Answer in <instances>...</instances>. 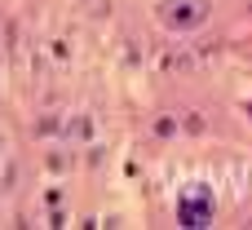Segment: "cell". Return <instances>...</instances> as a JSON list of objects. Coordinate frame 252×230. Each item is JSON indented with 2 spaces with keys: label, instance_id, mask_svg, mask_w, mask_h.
I'll list each match as a JSON object with an SVG mask.
<instances>
[{
  "label": "cell",
  "instance_id": "1",
  "mask_svg": "<svg viewBox=\"0 0 252 230\" xmlns=\"http://www.w3.org/2000/svg\"><path fill=\"white\" fill-rule=\"evenodd\" d=\"M155 18L168 31H195V27L208 22V0H159Z\"/></svg>",
  "mask_w": 252,
  "mask_h": 230
},
{
  "label": "cell",
  "instance_id": "2",
  "mask_svg": "<svg viewBox=\"0 0 252 230\" xmlns=\"http://www.w3.org/2000/svg\"><path fill=\"white\" fill-rule=\"evenodd\" d=\"M177 217H182V226H208L213 222V195L199 186H190L186 195H182V208H177Z\"/></svg>",
  "mask_w": 252,
  "mask_h": 230
}]
</instances>
